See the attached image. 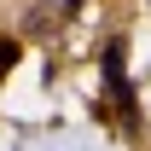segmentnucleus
I'll return each mask as SVG.
<instances>
[{
	"instance_id": "nucleus-1",
	"label": "nucleus",
	"mask_w": 151,
	"mask_h": 151,
	"mask_svg": "<svg viewBox=\"0 0 151 151\" xmlns=\"http://www.w3.org/2000/svg\"><path fill=\"white\" fill-rule=\"evenodd\" d=\"M122 81H128V47L105 41V87H122Z\"/></svg>"
},
{
	"instance_id": "nucleus-2",
	"label": "nucleus",
	"mask_w": 151,
	"mask_h": 151,
	"mask_svg": "<svg viewBox=\"0 0 151 151\" xmlns=\"http://www.w3.org/2000/svg\"><path fill=\"white\" fill-rule=\"evenodd\" d=\"M116 111H122V134H139V99H134V81H122V87H111Z\"/></svg>"
},
{
	"instance_id": "nucleus-3",
	"label": "nucleus",
	"mask_w": 151,
	"mask_h": 151,
	"mask_svg": "<svg viewBox=\"0 0 151 151\" xmlns=\"http://www.w3.org/2000/svg\"><path fill=\"white\" fill-rule=\"evenodd\" d=\"M18 58H23V47H18L12 35H0V76H12V70H18Z\"/></svg>"
},
{
	"instance_id": "nucleus-4",
	"label": "nucleus",
	"mask_w": 151,
	"mask_h": 151,
	"mask_svg": "<svg viewBox=\"0 0 151 151\" xmlns=\"http://www.w3.org/2000/svg\"><path fill=\"white\" fill-rule=\"evenodd\" d=\"M64 12H81V0H64Z\"/></svg>"
}]
</instances>
